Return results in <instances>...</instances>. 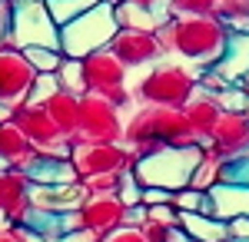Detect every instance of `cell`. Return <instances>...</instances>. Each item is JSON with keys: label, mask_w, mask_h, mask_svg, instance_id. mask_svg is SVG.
Segmentation results:
<instances>
[{"label": "cell", "mask_w": 249, "mask_h": 242, "mask_svg": "<svg viewBox=\"0 0 249 242\" xmlns=\"http://www.w3.org/2000/svg\"><path fill=\"white\" fill-rule=\"evenodd\" d=\"M163 56H176L199 73L219 63L232 30L216 14H176L156 27Z\"/></svg>", "instance_id": "1"}, {"label": "cell", "mask_w": 249, "mask_h": 242, "mask_svg": "<svg viewBox=\"0 0 249 242\" xmlns=\"http://www.w3.org/2000/svg\"><path fill=\"white\" fill-rule=\"evenodd\" d=\"M123 143L140 156L153 153L160 146H190V143H199L193 136L190 123L183 110L176 106H136V110L126 113V126H123Z\"/></svg>", "instance_id": "2"}, {"label": "cell", "mask_w": 249, "mask_h": 242, "mask_svg": "<svg viewBox=\"0 0 249 242\" xmlns=\"http://www.w3.org/2000/svg\"><path fill=\"white\" fill-rule=\"evenodd\" d=\"M196 86H199V70L176 56H163L150 63L130 83L136 106L143 103V106H176V110L193 96Z\"/></svg>", "instance_id": "3"}, {"label": "cell", "mask_w": 249, "mask_h": 242, "mask_svg": "<svg viewBox=\"0 0 249 242\" xmlns=\"http://www.w3.org/2000/svg\"><path fill=\"white\" fill-rule=\"evenodd\" d=\"M203 156V143H190V146H160L146 156H140L133 163V173L140 186H163L176 192V189L190 186V176L196 163Z\"/></svg>", "instance_id": "4"}, {"label": "cell", "mask_w": 249, "mask_h": 242, "mask_svg": "<svg viewBox=\"0 0 249 242\" xmlns=\"http://www.w3.org/2000/svg\"><path fill=\"white\" fill-rule=\"evenodd\" d=\"M116 30H120V23H116L113 3L100 0L96 7L83 10L80 17L60 23V53L83 60L87 53H93V50L110 47V40L116 37Z\"/></svg>", "instance_id": "5"}, {"label": "cell", "mask_w": 249, "mask_h": 242, "mask_svg": "<svg viewBox=\"0 0 249 242\" xmlns=\"http://www.w3.org/2000/svg\"><path fill=\"white\" fill-rule=\"evenodd\" d=\"M83 80H87V93H96L110 100L113 106L126 110L133 106V90H130V70L113 56L110 47L93 50L83 56Z\"/></svg>", "instance_id": "6"}, {"label": "cell", "mask_w": 249, "mask_h": 242, "mask_svg": "<svg viewBox=\"0 0 249 242\" xmlns=\"http://www.w3.org/2000/svg\"><path fill=\"white\" fill-rule=\"evenodd\" d=\"M10 47H57L60 50V23L50 17L43 0H14L10 7Z\"/></svg>", "instance_id": "7"}, {"label": "cell", "mask_w": 249, "mask_h": 242, "mask_svg": "<svg viewBox=\"0 0 249 242\" xmlns=\"http://www.w3.org/2000/svg\"><path fill=\"white\" fill-rule=\"evenodd\" d=\"M126 110L96 93L80 96V130L73 143H123Z\"/></svg>", "instance_id": "8"}, {"label": "cell", "mask_w": 249, "mask_h": 242, "mask_svg": "<svg viewBox=\"0 0 249 242\" xmlns=\"http://www.w3.org/2000/svg\"><path fill=\"white\" fill-rule=\"evenodd\" d=\"M10 120L20 126V133L27 136V143L37 149L40 156H70L73 139L47 116L43 106H27L23 103V106H17L10 113Z\"/></svg>", "instance_id": "9"}, {"label": "cell", "mask_w": 249, "mask_h": 242, "mask_svg": "<svg viewBox=\"0 0 249 242\" xmlns=\"http://www.w3.org/2000/svg\"><path fill=\"white\" fill-rule=\"evenodd\" d=\"M70 163L77 176H96V173H126L133 169L136 153L126 143H73Z\"/></svg>", "instance_id": "10"}, {"label": "cell", "mask_w": 249, "mask_h": 242, "mask_svg": "<svg viewBox=\"0 0 249 242\" xmlns=\"http://www.w3.org/2000/svg\"><path fill=\"white\" fill-rule=\"evenodd\" d=\"M110 50L113 56L133 73V70H146L150 63L163 60V47L156 30H130V27H120L116 37L110 40Z\"/></svg>", "instance_id": "11"}, {"label": "cell", "mask_w": 249, "mask_h": 242, "mask_svg": "<svg viewBox=\"0 0 249 242\" xmlns=\"http://www.w3.org/2000/svg\"><path fill=\"white\" fill-rule=\"evenodd\" d=\"M123 212L126 206L116 199V192H96V196H87L80 203L77 216H80V229L93 232L96 239H103L107 232H113L123 225Z\"/></svg>", "instance_id": "12"}, {"label": "cell", "mask_w": 249, "mask_h": 242, "mask_svg": "<svg viewBox=\"0 0 249 242\" xmlns=\"http://www.w3.org/2000/svg\"><path fill=\"white\" fill-rule=\"evenodd\" d=\"M206 146H213L226 163L239 159V156H249V116L239 110H223Z\"/></svg>", "instance_id": "13"}, {"label": "cell", "mask_w": 249, "mask_h": 242, "mask_svg": "<svg viewBox=\"0 0 249 242\" xmlns=\"http://www.w3.org/2000/svg\"><path fill=\"white\" fill-rule=\"evenodd\" d=\"M30 176L23 169L3 166L0 169V212L10 219V225H20L30 212Z\"/></svg>", "instance_id": "14"}, {"label": "cell", "mask_w": 249, "mask_h": 242, "mask_svg": "<svg viewBox=\"0 0 249 242\" xmlns=\"http://www.w3.org/2000/svg\"><path fill=\"white\" fill-rule=\"evenodd\" d=\"M183 110V116H186V123H190V130L193 136L206 146L210 143V136H213V126H216V120L223 116V106H219V100H216V93L213 90H206L203 83L193 90V96L179 106Z\"/></svg>", "instance_id": "15"}, {"label": "cell", "mask_w": 249, "mask_h": 242, "mask_svg": "<svg viewBox=\"0 0 249 242\" xmlns=\"http://www.w3.org/2000/svg\"><path fill=\"white\" fill-rule=\"evenodd\" d=\"M206 196H210L206 212L216 216V219H223V223H232V219L249 216V186L246 183H232V179H226V183H216Z\"/></svg>", "instance_id": "16"}, {"label": "cell", "mask_w": 249, "mask_h": 242, "mask_svg": "<svg viewBox=\"0 0 249 242\" xmlns=\"http://www.w3.org/2000/svg\"><path fill=\"white\" fill-rule=\"evenodd\" d=\"M83 199H87V189L80 186V179L63 186H40V183L30 186V206L40 212H70V209H80Z\"/></svg>", "instance_id": "17"}, {"label": "cell", "mask_w": 249, "mask_h": 242, "mask_svg": "<svg viewBox=\"0 0 249 242\" xmlns=\"http://www.w3.org/2000/svg\"><path fill=\"white\" fill-rule=\"evenodd\" d=\"M0 159H3V166L23 169V173L37 159V149L27 143V136L20 133L14 120H0Z\"/></svg>", "instance_id": "18"}, {"label": "cell", "mask_w": 249, "mask_h": 242, "mask_svg": "<svg viewBox=\"0 0 249 242\" xmlns=\"http://www.w3.org/2000/svg\"><path fill=\"white\" fill-rule=\"evenodd\" d=\"M27 176L30 183H40V186H63V183H77V169L70 163V156H40L27 166Z\"/></svg>", "instance_id": "19"}, {"label": "cell", "mask_w": 249, "mask_h": 242, "mask_svg": "<svg viewBox=\"0 0 249 242\" xmlns=\"http://www.w3.org/2000/svg\"><path fill=\"white\" fill-rule=\"evenodd\" d=\"M210 70H216L226 83H239L249 73V34H232L230 43H226V53Z\"/></svg>", "instance_id": "20"}, {"label": "cell", "mask_w": 249, "mask_h": 242, "mask_svg": "<svg viewBox=\"0 0 249 242\" xmlns=\"http://www.w3.org/2000/svg\"><path fill=\"white\" fill-rule=\"evenodd\" d=\"M179 229L193 242H223L230 239V223L216 219L210 212H179Z\"/></svg>", "instance_id": "21"}, {"label": "cell", "mask_w": 249, "mask_h": 242, "mask_svg": "<svg viewBox=\"0 0 249 242\" xmlns=\"http://www.w3.org/2000/svg\"><path fill=\"white\" fill-rule=\"evenodd\" d=\"M43 110H47V116H50L70 139H77V130H80V96L67 93V90H57V93L43 103Z\"/></svg>", "instance_id": "22"}, {"label": "cell", "mask_w": 249, "mask_h": 242, "mask_svg": "<svg viewBox=\"0 0 249 242\" xmlns=\"http://www.w3.org/2000/svg\"><path fill=\"white\" fill-rule=\"evenodd\" d=\"M223 179H226V159L213 146H203V156H199V163H196V169H193V176H190V186L199 189V192H210Z\"/></svg>", "instance_id": "23"}, {"label": "cell", "mask_w": 249, "mask_h": 242, "mask_svg": "<svg viewBox=\"0 0 249 242\" xmlns=\"http://www.w3.org/2000/svg\"><path fill=\"white\" fill-rule=\"evenodd\" d=\"M113 14H116V23L130 27V30H156L160 27V17L150 7H140V3H130V0L113 3Z\"/></svg>", "instance_id": "24"}, {"label": "cell", "mask_w": 249, "mask_h": 242, "mask_svg": "<svg viewBox=\"0 0 249 242\" xmlns=\"http://www.w3.org/2000/svg\"><path fill=\"white\" fill-rule=\"evenodd\" d=\"M216 17L232 34H249V0H216Z\"/></svg>", "instance_id": "25"}, {"label": "cell", "mask_w": 249, "mask_h": 242, "mask_svg": "<svg viewBox=\"0 0 249 242\" xmlns=\"http://www.w3.org/2000/svg\"><path fill=\"white\" fill-rule=\"evenodd\" d=\"M57 86L60 90H67V93L73 96H83L87 93V80H83V60L77 56H63V63L57 67Z\"/></svg>", "instance_id": "26"}, {"label": "cell", "mask_w": 249, "mask_h": 242, "mask_svg": "<svg viewBox=\"0 0 249 242\" xmlns=\"http://www.w3.org/2000/svg\"><path fill=\"white\" fill-rule=\"evenodd\" d=\"M23 56L37 73H57V67L63 63V53L57 47H23Z\"/></svg>", "instance_id": "27"}, {"label": "cell", "mask_w": 249, "mask_h": 242, "mask_svg": "<svg viewBox=\"0 0 249 242\" xmlns=\"http://www.w3.org/2000/svg\"><path fill=\"white\" fill-rule=\"evenodd\" d=\"M43 3H47L50 17L57 20V23H67V20L80 17L83 10H90V7H96L100 0H43Z\"/></svg>", "instance_id": "28"}, {"label": "cell", "mask_w": 249, "mask_h": 242, "mask_svg": "<svg viewBox=\"0 0 249 242\" xmlns=\"http://www.w3.org/2000/svg\"><path fill=\"white\" fill-rule=\"evenodd\" d=\"M173 206H176V212H206L210 196L199 192V189H193V186H183L173 192Z\"/></svg>", "instance_id": "29"}, {"label": "cell", "mask_w": 249, "mask_h": 242, "mask_svg": "<svg viewBox=\"0 0 249 242\" xmlns=\"http://www.w3.org/2000/svg\"><path fill=\"white\" fill-rule=\"evenodd\" d=\"M123 183V173H96V176H83L80 186L87 189V196H96V192H116Z\"/></svg>", "instance_id": "30"}, {"label": "cell", "mask_w": 249, "mask_h": 242, "mask_svg": "<svg viewBox=\"0 0 249 242\" xmlns=\"http://www.w3.org/2000/svg\"><path fill=\"white\" fill-rule=\"evenodd\" d=\"M57 90H60V86H57V76H53V73H37L34 86H30V93H27V106H43Z\"/></svg>", "instance_id": "31"}, {"label": "cell", "mask_w": 249, "mask_h": 242, "mask_svg": "<svg viewBox=\"0 0 249 242\" xmlns=\"http://www.w3.org/2000/svg\"><path fill=\"white\" fill-rule=\"evenodd\" d=\"M216 100H219V106L223 110H246L249 103V93L239 86V83H230V86H223V90H216Z\"/></svg>", "instance_id": "32"}, {"label": "cell", "mask_w": 249, "mask_h": 242, "mask_svg": "<svg viewBox=\"0 0 249 242\" xmlns=\"http://www.w3.org/2000/svg\"><path fill=\"white\" fill-rule=\"evenodd\" d=\"M116 199H120L123 206H140L143 203V186H140V179H136L130 169L123 173V183H120V189H116Z\"/></svg>", "instance_id": "33"}, {"label": "cell", "mask_w": 249, "mask_h": 242, "mask_svg": "<svg viewBox=\"0 0 249 242\" xmlns=\"http://www.w3.org/2000/svg\"><path fill=\"white\" fill-rule=\"evenodd\" d=\"M170 14H216V0H166Z\"/></svg>", "instance_id": "34"}, {"label": "cell", "mask_w": 249, "mask_h": 242, "mask_svg": "<svg viewBox=\"0 0 249 242\" xmlns=\"http://www.w3.org/2000/svg\"><path fill=\"white\" fill-rule=\"evenodd\" d=\"M146 219L153 223H163V225H179V212L173 203H163V206H146Z\"/></svg>", "instance_id": "35"}, {"label": "cell", "mask_w": 249, "mask_h": 242, "mask_svg": "<svg viewBox=\"0 0 249 242\" xmlns=\"http://www.w3.org/2000/svg\"><path fill=\"white\" fill-rule=\"evenodd\" d=\"M0 242H47V239H40L27 225H7V229H0Z\"/></svg>", "instance_id": "36"}, {"label": "cell", "mask_w": 249, "mask_h": 242, "mask_svg": "<svg viewBox=\"0 0 249 242\" xmlns=\"http://www.w3.org/2000/svg\"><path fill=\"white\" fill-rule=\"evenodd\" d=\"M143 229V236L150 242H170L173 239V232L179 229V225H163V223H153V219H146V223L140 225Z\"/></svg>", "instance_id": "37"}, {"label": "cell", "mask_w": 249, "mask_h": 242, "mask_svg": "<svg viewBox=\"0 0 249 242\" xmlns=\"http://www.w3.org/2000/svg\"><path fill=\"white\" fill-rule=\"evenodd\" d=\"M100 242H150L143 236V229H136V225H120L113 232H107Z\"/></svg>", "instance_id": "38"}, {"label": "cell", "mask_w": 249, "mask_h": 242, "mask_svg": "<svg viewBox=\"0 0 249 242\" xmlns=\"http://www.w3.org/2000/svg\"><path fill=\"white\" fill-rule=\"evenodd\" d=\"M226 179L246 183L249 186V156H239V159H230V163H226ZM226 179H223V183H226Z\"/></svg>", "instance_id": "39"}, {"label": "cell", "mask_w": 249, "mask_h": 242, "mask_svg": "<svg viewBox=\"0 0 249 242\" xmlns=\"http://www.w3.org/2000/svg\"><path fill=\"white\" fill-rule=\"evenodd\" d=\"M173 203V192L163 186H143V206H163Z\"/></svg>", "instance_id": "40"}, {"label": "cell", "mask_w": 249, "mask_h": 242, "mask_svg": "<svg viewBox=\"0 0 249 242\" xmlns=\"http://www.w3.org/2000/svg\"><path fill=\"white\" fill-rule=\"evenodd\" d=\"M10 7H14V0H0V50L10 47L7 43V37H10Z\"/></svg>", "instance_id": "41"}, {"label": "cell", "mask_w": 249, "mask_h": 242, "mask_svg": "<svg viewBox=\"0 0 249 242\" xmlns=\"http://www.w3.org/2000/svg\"><path fill=\"white\" fill-rule=\"evenodd\" d=\"M146 223V206L140 203V206H126V212H123V225H140Z\"/></svg>", "instance_id": "42"}, {"label": "cell", "mask_w": 249, "mask_h": 242, "mask_svg": "<svg viewBox=\"0 0 249 242\" xmlns=\"http://www.w3.org/2000/svg\"><path fill=\"white\" fill-rule=\"evenodd\" d=\"M130 3H140V7H150V10H153L156 17H160V23L173 17V14H170V7H166V0H130Z\"/></svg>", "instance_id": "43"}, {"label": "cell", "mask_w": 249, "mask_h": 242, "mask_svg": "<svg viewBox=\"0 0 249 242\" xmlns=\"http://www.w3.org/2000/svg\"><path fill=\"white\" fill-rule=\"evenodd\" d=\"M57 242H100L93 232H87V229H70V232H63Z\"/></svg>", "instance_id": "44"}, {"label": "cell", "mask_w": 249, "mask_h": 242, "mask_svg": "<svg viewBox=\"0 0 249 242\" xmlns=\"http://www.w3.org/2000/svg\"><path fill=\"white\" fill-rule=\"evenodd\" d=\"M230 236L249 239V216H243V219H232V223H230Z\"/></svg>", "instance_id": "45"}, {"label": "cell", "mask_w": 249, "mask_h": 242, "mask_svg": "<svg viewBox=\"0 0 249 242\" xmlns=\"http://www.w3.org/2000/svg\"><path fill=\"white\" fill-rule=\"evenodd\" d=\"M170 242H193L190 236H186V232H183V229H176V232H173V239Z\"/></svg>", "instance_id": "46"}, {"label": "cell", "mask_w": 249, "mask_h": 242, "mask_svg": "<svg viewBox=\"0 0 249 242\" xmlns=\"http://www.w3.org/2000/svg\"><path fill=\"white\" fill-rule=\"evenodd\" d=\"M7 225H10V219H7V216L0 212V229H7Z\"/></svg>", "instance_id": "47"}, {"label": "cell", "mask_w": 249, "mask_h": 242, "mask_svg": "<svg viewBox=\"0 0 249 242\" xmlns=\"http://www.w3.org/2000/svg\"><path fill=\"white\" fill-rule=\"evenodd\" d=\"M223 242H249V239H239V236H230V239H223Z\"/></svg>", "instance_id": "48"}, {"label": "cell", "mask_w": 249, "mask_h": 242, "mask_svg": "<svg viewBox=\"0 0 249 242\" xmlns=\"http://www.w3.org/2000/svg\"><path fill=\"white\" fill-rule=\"evenodd\" d=\"M243 113H246V116H249V103H246V110H243Z\"/></svg>", "instance_id": "49"}, {"label": "cell", "mask_w": 249, "mask_h": 242, "mask_svg": "<svg viewBox=\"0 0 249 242\" xmlns=\"http://www.w3.org/2000/svg\"><path fill=\"white\" fill-rule=\"evenodd\" d=\"M107 3H120V0H107Z\"/></svg>", "instance_id": "50"}, {"label": "cell", "mask_w": 249, "mask_h": 242, "mask_svg": "<svg viewBox=\"0 0 249 242\" xmlns=\"http://www.w3.org/2000/svg\"><path fill=\"white\" fill-rule=\"evenodd\" d=\"M0 169H3V159H0Z\"/></svg>", "instance_id": "51"}]
</instances>
